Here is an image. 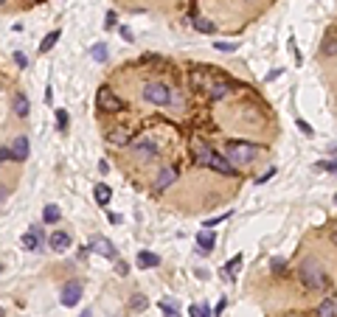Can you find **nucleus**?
Segmentation results:
<instances>
[{
	"label": "nucleus",
	"mask_w": 337,
	"mask_h": 317,
	"mask_svg": "<svg viewBox=\"0 0 337 317\" xmlns=\"http://www.w3.org/2000/svg\"><path fill=\"white\" fill-rule=\"evenodd\" d=\"M0 3H6V0H0Z\"/></svg>",
	"instance_id": "nucleus-40"
},
{
	"label": "nucleus",
	"mask_w": 337,
	"mask_h": 317,
	"mask_svg": "<svg viewBox=\"0 0 337 317\" xmlns=\"http://www.w3.org/2000/svg\"><path fill=\"white\" fill-rule=\"evenodd\" d=\"M216 51H222V54H230V51H236V45L233 43H214Z\"/></svg>",
	"instance_id": "nucleus-30"
},
{
	"label": "nucleus",
	"mask_w": 337,
	"mask_h": 317,
	"mask_svg": "<svg viewBox=\"0 0 337 317\" xmlns=\"http://www.w3.org/2000/svg\"><path fill=\"white\" fill-rule=\"evenodd\" d=\"M29 110H31V104H29V99H26V93H15V96H12V113H15L17 118H26Z\"/></svg>",
	"instance_id": "nucleus-13"
},
{
	"label": "nucleus",
	"mask_w": 337,
	"mask_h": 317,
	"mask_svg": "<svg viewBox=\"0 0 337 317\" xmlns=\"http://www.w3.org/2000/svg\"><path fill=\"white\" fill-rule=\"evenodd\" d=\"M90 250H93V253H99V255H104V258H115V244L110 239H104V236H96L93 241H90Z\"/></svg>",
	"instance_id": "nucleus-10"
},
{
	"label": "nucleus",
	"mask_w": 337,
	"mask_h": 317,
	"mask_svg": "<svg viewBox=\"0 0 337 317\" xmlns=\"http://www.w3.org/2000/svg\"><path fill=\"white\" fill-rule=\"evenodd\" d=\"M334 241H337V236H334Z\"/></svg>",
	"instance_id": "nucleus-41"
},
{
	"label": "nucleus",
	"mask_w": 337,
	"mask_h": 317,
	"mask_svg": "<svg viewBox=\"0 0 337 317\" xmlns=\"http://www.w3.org/2000/svg\"><path fill=\"white\" fill-rule=\"evenodd\" d=\"M129 306H132V309H146V297H144V295H135Z\"/></svg>",
	"instance_id": "nucleus-29"
},
{
	"label": "nucleus",
	"mask_w": 337,
	"mask_h": 317,
	"mask_svg": "<svg viewBox=\"0 0 337 317\" xmlns=\"http://www.w3.org/2000/svg\"><path fill=\"white\" fill-rule=\"evenodd\" d=\"M334 54H337V37L329 34L323 40V57H334Z\"/></svg>",
	"instance_id": "nucleus-22"
},
{
	"label": "nucleus",
	"mask_w": 337,
	"mask_h": 317,
	"mask_svg": "<svg viewBox=\"0 0 337 317\" xmlns=\"http://www.w3.org/2000/svg\"><path fill=\"white\" fill-rule=\"evenodd\" d=\"M90 54H93L96 62H107V45H104V43H96Z\"/></svg>",
	"instance_id": "nucleus-23"
},
{
	"label": "nucleus",
	"mask_w": 337,
	"mask_h": 317,
	"mask_svg": "<svg viewBox=\"0 0 337 317\" xmlns=\"http://www.w3.org/2000/svg\"><path fill=\"white\" fill-rule=\"evenodd\" d=\"M216 244V236L214 230H208V227H202L200 233H197V247H200V253H211Z\"/></svg>",
	"instance_id": "nucleus-14"
},
{
	"label": "nucleus",
	"mask_w": 337,
	"mask_h": 317,
	"mask_svg": "<svg viewBox=\"0 0 337 317\" xmlns=\"http://www.w3.org/2000/svg\"><path fill=\"white\" fill-rule=\"evenodd\" d=\"M110 141H113L115 146H127V143H129V132H127V129H113V132H110Z\"/></svg>",
	"instance_id": "nucleus-21"
},
{
	"label": "nucleus",
	"mask_w": 337,
	"mask_h": 317,
	"mask_svg": "<svg viewBox=\"0 0 337 317\" xmlns=\"http://www.w3.org/2000/svg\"><path fill=\"white\" fill-rule=\"evenodd\" d=\"M113 23H115V15H113V12H107V29H113Z\"/></svg>",
	"instance_id": "nucleus-36"
},
{
	"label": "nucleus",
	"mask_w": 337,
	"mask_h": 317,
	"mask_svg": "<svg viewBox=\"0 0 337 317\" xmlns=\"http://www.w3.org/2000/svg\"><path fill=\"white\" fill-rule=\"evenodd\" d=\"M334 303H337V300H334Z\"/></svg>",
	"instance_id": "nucleus-42"
},
{
	"label": "nucleus",
	"mask_w": 337,
	"mask_h": 317,
	"mask_svg": "<svg viewBox=\"0 0 337 317\" xmlns=\"http://www.w3.org/2000/svg\"><path fill=\"white\" fill-rule=\"evenodd\" d=\"M132 152H135L141 160H155V157H158V146H155L152 138H138V141H132Z\"/></svg>",
	"instance_id": "nucleus-6"
},
{
	"label": "nucleus",
	"mask_w": 337,
	"mask_h": 317,
	"mask_svg": "<svg viewBox=\"0 0 337 317\" xmlns=\"http://www.w3.org/2000/svg\"><path fill=\"white\" fill-rule=\"evenodd\" d=\"M334 202H337V194H334Z\"/></svg>",
	"instance_id": "nucleus-39"
},
{
	"label": "nucleus",
	"mask_w": 337,
	"mask_h": 317,
	"mask_svg": "<svg viewBox=\"0 0 337 317\" xmlns=\"http://www.w3.org/2000/svg\"><path fill=\"white\" fill-rule=\"evenodd\" d=\"M174 180H177V171H174L172 166H169V169H163V171L158 174V180H155V188H169V185H172Z\"/></svg>",
	"instance_id": "nucleus-15"
},
{
	"label": "nucleus",
	"mask_w": 337,
	"mask_h": 317,
	"mask_svg": "<svg viewBox=\"0 0 337 317\" xmlns=\"http://www.w3.org/2000/svg\"><path fill=\"white\" fill-rule=\"evenodd\" d=\"M6 160H12V149H0V163H6Z\"/></svg>",
	"instance_id": "nucleus-34"
},
{
	"label": "nucleus",
	"mask_w": 337,
	"mask_h": 317,
	"mask_svg": "<svg viewBox=\"0 0 337 317\" xmlns=\"http://www.w3.org/2000/svg\"><path fill=\"white\" fill-rule=\"evenodd\" d=\"M160 264V255H155V253H146V250H141L138 253V267H158Z\"/></svg>",
	"instance_id": "nucleus-16"
},
{
	"label": "nucleus",
	"mask_w": 337,
	"mask_h": 317,
	"mask_svg": "<svg viewBox=\"0 0 337 317\" xmlns=\"http://www.w3.org/2000/svg\"><path fill=\"white\" fill-rule=\"evenodd\" d=\"M208 169H214V171H219V174H225V177H230V174H236V166L228 160L225 155H216V152H211V160H208Z\"/></svg>",
	"instance_id": "nucleus-8"
},
{
	"label": "nucleus",
	"mask_w": 337,
	"mask_h": 317,
	"mask_svg": "<svg viewBox=\"0 0 337 317\" xmlns=\"http://www.w3.org/2000/svg\"><path fill=\"white\" fill-rule=\"evenodd\" d=\"M298 129H301L303 135H312V127H309V124H306L303 118H298Z\"/></svg>",
	"instance_id": "nucleus-32"
},
{
	"label": "nucleus",
	"mask_w": 337,
	"mask_h": 317,
	"mask_svg": "<svg viewBox=\"0 0 337 317\" xmlns=\"http://www.w3.org/2000/svg\"><path fill=\"white\" fill-rule=\"evenodd\" d=\"M3 197H6V188H3V185H0V199H3Z\"/></svg>",
	"instance_id": "nucleus-37"
},
{
	"label": "nucleus",
	"mask_w": 337,
	"mask_h": 317,
	"mask_svg": "<svg viewBox=\"0 0 337 317\" xmlns=\"http://www.w3.org/2000/svg\"><path fill=\"white\" fill-rule=\"evenodd\" d=\"M317 317H337V303L331 300V297H326V300L317 306Z\"/></svg>",
	"instance_id": "nucleus-18"
},
{
	"label": "nucleus",
	"mask_w": 337,
	"mask_h": 317,
	"mask_svg": "<svg viewBox=\"0 0 337 317\" xmlns=\"http://www.w3.org/2000/svg\"><path fill=\"white\" fill-rule=\"evenodd\" d=\"M15 62L20 65V68H26V65H29V59H26V54H20V51H17V54H15Z\"/></svg>",
	"instance_id": "nucleus-33"
},
{
	"label": "nucleus",
	"mask_w": 337,
	"mask_h": 317,
	"mask_svg": "<svg viewBox=\"0 0 337 317\" xmlns=\"http://www.w3.org/2000/svg\"><path fill=\"white\" fill-rule=\"evenodd\" d=\"M298 278H301V283L309 289V292H326V286H329V278H326V272L317 267L315 261H306V264H301V269H298Z\"/></svg>",
	"instance_id": "nucleus-2"
},
{
	"label": "nucleus",
	"mask_w": 337,
	"mask_h": 317,
	"mask_svg": "<svg viewBox=\"0 0 337 317\" xmlns=\"http://www.w3.org/2000/svg\"><path fill=\"white\" fill-rule=\"evenodd\" d=\"M82 317H90V311H82Z\"/></svg>",
	"instance_id": "nucleus-38"
},
{
	"label": "nucleus",
	"mask_w": 337,
	"mask_h": 317,
	"mask_svg": "<svg viewBox=\"0 0 337 317\" xmlns=\"http://www.w3.org/2000/svg\"><path fill=\"white\" fill-rule=\"evenodd\" d=\"M225 157H228L233 166L236 163H253L258 157V146L256 143H244V141H230L225 146Z\"/></svg>",
	"instance_id": "nucleus-3"
},
{
	"label": "nucleus",
	"mask_w": 337,
	"mask_h": 317,
	"mask_svg": "<svg viewBox=\"0 0 337 317\" xmlns=\"http://www.w3.org/2000/svg\"><path fill=\"white\" fill-rule=\"evenodd\" d=\"M59 37H62V31H59V29H57V31H51V34H45V37H43V43H40V51H43V54H48V51L59 43Z\"/></svg>",
	"instance_id": "nucleus-17"
},
{
	"label": "nucleus",
	"mask_w": 337,
	"mask_h": 317,
	"mask_svg": "<svg viewBox=\"0 0 337 317\" xmlns=\"http://www.w3.org/2000/svg\"><path fill=\"white\" fill-rule=\"evenodd\" d=\"M129 272V267L124 264V261H118V275H127Z\"/></svg>",
	"instance_id": "nucleus-35"
},
{
	"label": "nucleus",
	"mask_w": 337,
	"mask_h": 317,
	"mask_svg": "<svg viewBox=\"0 0 337 317\" xmlns=\"http://www.w3.org/2000/svg\"><path fill=\"white\" fill-rule=\"evenodd\" d=\"M239 264H242V258H239V255H236V258H230V261H228V267H225V269H228V275H233V272H236V269H239Z\"/></svg>",
	"instance_id": "nucleus-31"
},
{
	"label": "nucleus",
	"mask_w": 337,
	"mask_h": 317,
	"mask_svg": "<svg viewBox=\"0 0 337 317\" xmlns=\"http://www.w3.org/2000/svg\"><path fill=\"white\" fill-rule=\"evenodd\" d=\"M59 216H62V211H59L57 205H45V211H43V219L48 222V225H57Z\"/></svg>",
	"instance_id": "nucleus-20"
},
{
	"label": "nucleus",
	"mask_w": 337,
	"mask_h": 317,
	"mask_svg": "<svg viewBox=\"0 0 337 317\" xmlns=\"http://www.w3.org/2000/svg\"><path fill=\"white\" fill-rule=\"evenodd\" d=\"M93 194H96V202H99V205H107V202H110V197H113V191H110V185H104V183H99V185H96V191H93Z\"/></svg>",
	"instance_id": "nucleus-19"
},
{
	"label": "nucleus",
	"mask_w": 337,
	"mask_h": 317,
	"mask_svg": "<svg viewBox=\"0 0 337 317\" xmlns=\"http://www.w3.org/2000/svg\"><path fill=\"white\" fill-rule=\"evenodd\" d=\"M57 127L62 129V132L68 129V113H65V110H57Z\"/></svg>",
	"instance_id": "nucleus-28"
},
{
	"label": "nucleus",
	"mask_w": 337,
	"mask_h": 317,
	"mask_svg": "<svg viewBox=\"0 0 337 317\" xmlns=\"http://www.w3.org/2000/svg\"><path fill=\"white\" fill-rule=\"evenodd\" d=\"M194 29H197V31H202V34H214V31H216V26H214L211 20H197V26H194Z\"/></svg>",
	"instance_id": "nucleus-25"
},
{
	"label": "nucleus",
	"mask_w": 337,
	"mask_h": 317,
	"mask_svg": "<svg viewBox=\"0 0 337 317\" xmlns=\"http://www.w3.org/2000/svg\"><path fill=\"white\" fill-rule=\"evenodd\" d=\"M191 85L200 87V90H205L211 99H225L228 93L236 90V85H233L230 79L219 76V73H214V71H194L191 73Z\"/></svg>",
	"instance_id": "nucleus-1"
},
{
	"label": "nucleus",
	"mask_w": 337,
	"mask_h": 317,
	"mask_svg": "<svg viewBox=\"0 0 337 317\" xmlns=\"http://www.w3.org/2000/svg\"><path fill=\"white\" fill-rule=\"evenodd\" d=\"M144 101H149V104H155V107H166V104H172V90H169L163 82H146L144 85Z\"/></svg>",
	"instance_id": "nucleus-4"
},
{
	"label": "nucleus",
	"mask_w": 337,
	"mask_h": 317,
	"mask_svg": "<svg viewBox=\"0 0 337 317\" xmlns=\"http://www.w3.org/2000/svg\"><path fill=\"white\" fill-rule=\"evenodd\" d=\"M48 247L51 250H57V253H65V250L71 247V236H68L65 230H54L48 236Z\"/></svg>",
	"instance_id": "nucleus-11"
},
{
	"label": "nucleus",
	"mask_w": 337,
	"mask_h": 317,
	"mask_svg": "<svg viewBox=\"0 0 337 317\" xmlns=\"http://www.w3.org/2000/svg\"><path fill=\"white\" fill-rule=\"evenodd\" d=\"M160 309H163V314H166V317H180V314H177V309H174V303H169V300L160 303Z\"/></svg>",
	"instance_id": "nucleus-26"
},
{
	"label": "nucleus",
	"mask_w": 337,
	"mask_h": 317,
	"mask_svg": "<svg viewBox=\"0 0 337 317\" xmlns=\"http://www.w3.org/2000/svg\"><path fill=\"white\" fill-rule=\"evenodd\" d=\"M191 317H211L208 306H191Z\"/></svg>",
	"instance_id": "nucleus-27"
},
{
	"label": "nucleus",
	"mask_w": 337,
	"mask_h": 317,
	"mask_svg": "<svg viewBox=\"0 0 337 317\" xmlns=\"http://www.w3.org/2000/svg\"><path fill=\"white\" fill-rule=\"evenodd\" d=\"M23 247H26V250H31V253H34V250H40V247H43V230H40V227H31L29 233H23Z\"/></svg>",
	"instance_id": "nucleus-12"
},
{
	"label": "nucleus",
	"mask_w": 337,
	"mask_h": 317,
	"mask_svg": "<svg viewBox=\"0 0 337 317\" xmlns=\"http://www.w3.org/2000/svg\"><path fill=\"white\" fill-rule=\"evenodd\" d=\"M194 155L200 157V163H205V166H208V160H211V149H208V146L197 143V146H194Z\"/></svg>",
	"instance_id": "nucleus-24"
},
{
	"label": "nucleus",
	"mask_w": 337,
	"mask_h": 317,
	"mask_svg": "<svg viewBox=\"0 0 337 317\" xmlns=\"http://www.w3.org/2000/svg\"><path fill=\"white\" fill-rule=\"evenodd\" d=\"M12 160L23 163V160H29V138L26 135H17V138H12Z\"/></svg>",
	"instance_id": "nucleus-9"
},
{
	"label": "nucleus",
	"mask_w": 337,
	"mask_h": 317,
	"mask_svg": "<svg viewBox=\"0 0 337 317\" xmlns=\"http://www.w3.org/2000/svg\"><path fill=\"white\" fill-rule=\"evenodd\" d=\"M96 104H99V110H104V113H118L124 107V101L115 96L113 90H107V87H101L99 96H96Z\"/></svg>",
	"instance_id": "nucleus-5"
},
{
	"label": "nucleus",
	"mask_w": 337,
	"mask_h": 317,
	"mask_svg": "<svg viewBox=\"0 0 337 317\" xmlns=\"http://www.w3.org/2000/svg\"><path fill=\"white\" fill-rule=\"evenodd\" d=\"M79 297H82V283L79 281H68L62 286V292H59V300H62V306H76L79 303Z\"/></svg>",
	"instance_id": "nucleus-7"
}]
</instances>
